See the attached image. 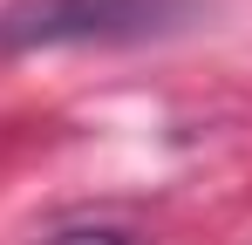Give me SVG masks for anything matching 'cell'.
I'll return each instance as SVG.
<instances>
[{"label":"cell","instance_id":"7a4b0ae2","mask_svg":"<svg viewBox=\"0 0 252 245\" xmlns=\"http://www.w3.org/2000/svg\"><path fill=\"white\" fill-rule=\"evenodd\" d=\"M41 245H136L129 232H116V225H68V232H55V239Z\"/></svg>","mask_w":252,"mask_h":245},{"label":"cell","instance_id":"6da1fadb","mask_svg":"<svg viewBox=\"0 0 252 245\" xmlns=\"http://www.w3.org/2000/svg\"><path fill=\"white\" fill-rule=\"evenodd\" d=\"M184 14V0H14L0 14V48H62V41H136Z\"/></svg>","mask_w":252,"mask_h":245}]
</instances>
